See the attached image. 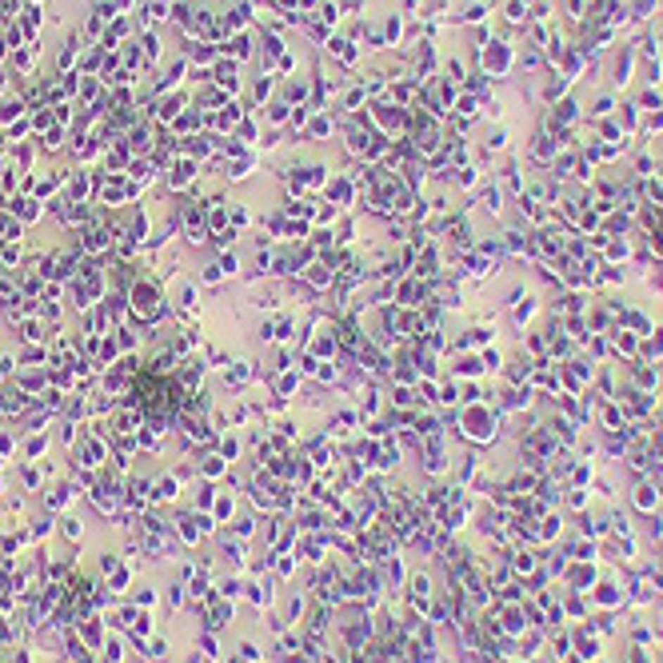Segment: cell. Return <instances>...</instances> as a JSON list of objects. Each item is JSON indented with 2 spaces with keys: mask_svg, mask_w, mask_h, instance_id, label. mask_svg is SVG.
<instances>
[{
  "mask_svg": "<svg viewBox=\"0 0 663 663\" xmlns=\"http://www.w3.org/2000/svg\"><path fill=\"white\" fill-rule=\"evenodd\" d=\"M192 180H196V160L184 156L180 164H176V172L168 176V188H172V192H180V188H188Z\"/></svg>",
  "mask_w": 663,
  "mask_h": 663,
  "instance_id": "6da1fadb",
  "label": "cell"
},
{
  "mask_svg": "<svg viewBox=\"0 0 663 663\" xmlns=\"http://www.w3.org/2000/svg\"><path fill=\"white\" fill-rule=\"evenodd\" d=\"M13 208H16V220H20V224H32V220H40V216H44V208H40V200H37V196H32V200L20 196V200L13 204Z\"/></svg>",
  "mask_w": 663,
  "mask_h": 663,
  "instance_id": "7a4b0ae2",
  "label": "cell"
},
{
  "mask_svg": "<svg viewBox=\"0 0 663 663\" xmlns=\"http://www.w3.org/2000/svg\"><path fill=\"white\" fill-rule=\"evenodd\" d=\"M212 76H216V80H220L228 92H236V88H240V68H236L232 61H220L216 68H212Z\"/></svg>",
  "mask_w": 663,
  "mask_h": 663,
  "instance_id": "3957f363",
  "label": "cell"
},
{
  "mask_svg": "<svg viewBox=\"0 0 663 663\" xmlns=\"http://www.w3.org/2000/svg\"><path fill=\"white\" fill-rule=\"evenodd\" d=\"M140 52H144V64L160 61V37L152 32V28H144V32H140Z\"/></svg>",
  "mask_w": 663,
  "mask_h": 663,
  "instance_id": "277c9868",
  "label": "cell"
},
{
  "mask_svg": "<svg viewBox=\"0 0 663 663\" xmlns=\"http://www.w3.org/2000/svg\"><path fill=\"white\" fill-rule=\"evenodd\" d=\"M40 144L49 148V152H61V148H64V124H56V128H49V136H44Z\"/></svg>",
  "mask_w": 663,
  "mask_h": 663,
  "instance_id": "5b68a950",
  "label": "cell"
},
{
  "mask_svg": "<svg viewBox=\"0 0 663 663\" xmlns=\"http://www.w3.org/2000/svg\"><path fill=\"white\" fill-rule=\"evenodd\" d=\"M320 16H324V25H336V20H340V0H324V4H320Z\"/></svg>",
  "mask_w": 663,
  "mask_h": 663,
  "instance_id": "8992f818",
  "label": "cell"
},
{
  "mask_svg": "<svg viewBox=\"0 0 663 663\" xmlns=\"http://www.w3.org/2000/svg\"><path fill=\"white\" fill-rule=\"evenodd\" d=\"M272 96V76H264V80H256V100H268Z\"/></svg>",
  "mask_w": 663,
  "mask_h": 663,
  "instance_id": "52a82bcc",
  "label": "cell"
},
{
  "mask_svg": "<svg viewBox=\"0 0 663 663\" xmlns=\"http://www.w3.org/2000/svg\"><path fill=\"white\" fill-rule=\"evenodd\" d=\"M268 116H272V124H284V120H288V104H272Z\"/></svg>",
  "mask_w": 663,
  "mask_h": 663,
  "instance_id": "ba28073f",
  "label": "cell"
},
{
  "mask_svg": "<svg viewBox=\"0 0 663 663\" xmlns=\"http://www.w3.org/2000/svg\"><path fill=\"white\" fill-rule=\"evenodd\" d=\"M328 132H332V120L328 116H320V120L312 124V136H328Z\"/></svg>",
  "mask_w": 663,
  "mask_h": 663,
  "instance_id": "9c48e42d",
  "label": "cell"
},
{
  "mask_svg": "<svg viewBox=\"0 0 663 663\" xmlns=\"http://www.w3.org/2000/svg\"><path fill=\"white\" fill-rule=\"evenodd\" d=\"M220 276H224L220 268H204V272H200V280H204V284H216V280H220Z\"/></svg>",
  "mask_w": 663,
  "mask_h": 663,
  "instance_id": "30bf717a",
  "label": "cell"
},
{
  "mask_svg": "<svg viewBox=\"0 0 663 663\" xmlns=\"http://www.w3.org/2000/svg\"><path fill=\"white\" fill-rule=\"evenodd\" d=\"M236 268H240V260H236V256H224V260H220V272H228V276H232Z\"/></svg>",
  "mask_w": 663,
  "mask_h": 663,
  "instance_id": "8fae6325",
  "label": "cell"
}]
</instances>
